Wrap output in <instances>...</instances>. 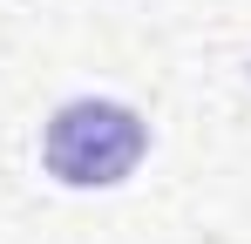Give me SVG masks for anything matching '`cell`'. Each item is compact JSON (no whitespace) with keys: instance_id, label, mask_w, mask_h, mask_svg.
<instances>
[{"instance_id":"obj_1","label":"cell","mask_w":251,"mask_h":244,"mask_svg":"<svg viewBox=\"0 0 251 244\" xmlns=\"http://www.w3.org/2000/svg\"><path fill=\"white\" fill-rule=\"evenodd\" d=\"M150 156V122L116 95H75L41 129V170L61 190H116Z\"/></svg>"}]
</instances>
